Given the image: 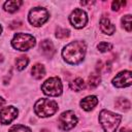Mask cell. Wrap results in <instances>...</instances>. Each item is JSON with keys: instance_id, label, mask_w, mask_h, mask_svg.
I'll list each match as a JSON object with an SVG mask.
<instances>
[{"instance_id": "obj_1", "label": "cell", "mask_w": 132, "mask_h": 132, "mask_svg": "<svg viewBox=\"0 0 132 132\" xmlns=\"http://www.w3.org/2000/svg\"><path fill=\"white\" fill-rule=\"evenodd\" d=\"M86 51L87 46L84 41H72L64 47V50L62 51V56L67 63L76 65L84 60Z\"/></svg>"}, {"instance_id": "obj_2", "label": "cell", "mask_w": 132, "mask_h": 132, "mask_svg": "<svg viewBox=\"0 0 132 132\" xmlns=\"http://www.w3.org/2000/svg\"><path fill=\"white\" fill-rule=\"evenodd\" d=\"M122 117L109 110L103 109L99 113V122L105 132H116L121 123Z\"/></svg>"}, {"instance_id": "obj_3", "label": "cell", "mask_w": 132, "mask_h": 132, "mask_svg": "<svg viewBox=\"0 0 132 132\" xmlns=\"http://www.w3.org/2000/svg\"><path fill=\"white\" fill-rule=\"evenodd\" d=\"M58 110V103L50 99H39L34 105V111L38 117L46 118L51 117Z\"/></svg>"}, {"instance_id": "obj_4", "label": "cell", "mask_w": 132, "mask_h": 132, "mask_svg": "<svg viewBox=\"0 0 132 132\" xmlns=\"http://www.w3.org/2000/svg\"><path fill=\"white\" fill-rule=\"evenodd\" d=\"M35 43H36L35 37L27 33H16L11 40L12 46L21 52L29 51L35 45Z\"/></svg>"}, {"instance_id": "obj_5", "label": "cell", "mask_w": 132, "mask_h": 132, "mask_svg": "<svg viewBox=\"0 0 132 132\" xmlns=\"http://www.w3.org/2000/svg\"><path fill=\"white\" fill-rule=\"evenodd\" d=\"M41 90L47 96H53V97L60 96L62 94V90H63L61 79L59 77H56V76L46 79L42 84Z\"/></svg>"}, {"instance_id": "obj_6", "label": "cell", "mask_w": 132, "mask_h": 132, "mask_svg": "<svg viewBox=\"0 0 132 132\" xmlns=\"http://www.w3.org/2000/svg\"><path fill=\"white\" fill-rule=\"evenodd\" d=\"M50 18L48 11L43 7H34L30 10L28 19L31 25L35 27H40L43 25Z\"/></svg>"}, {"instance_id": "obj_7", "label": "cell", "mask_w": 132, "mask_h": 132, "mask_svg": "<svg viewBox=\"0 0 132 132\" xmlns=\"http://www.w3.org/2000/svg\"><path fill=\"white\" fill-rule=\"evenodd\" d=\"M76 123H77V117L72 110H67V111L62 112L58 119L59 128L64 131H68L74 128Z\"/></svg>"}, {"instance_id": "obj_8", "label": "cell", "mask_w": 132, "mask_h": 132, "mask_svg": "<svg viewBox=\"0 0 132 132\" xmlns=\"http://www.w3.org/2000/svg\"><path fill=\"white\" fill-rule=\"evenodd\" d=\"M69 21H70L71 25L74 28L80 29V28H82V27L86 26V24L88 22V16H87V13L82 9L75 8L71 12V14L69 16Z\"/></svg>"}, {"instance_id": "obj_9", "label": "cell", "mask_w": 132, "mask_h": 132, "mask_svg": "<svg viewBox=\"0 0 132 132\" xmlns=\"http://www.w3.org/2000/svg\"><path fill=\"white\" fill-rule=\"evenodd\" d=\"M131 84H132V77H131V71L129 70L121 71L112 79V85L116 86L117 88L129 87L131 86Z\"/></svg>"}, {"instance_id": "obj_10", "label": "cell", "mask_w": 132, "mask_h": 132, "mask_svg": "<svg viewBox=\"0 0 132 132\" xmlns=\"http://www.w3.org/2000/svg\"><path fill=\"white\" fill-rule=\"evenodd\" d=\"M18 117V109L13 106H7L0 110V123L3 125L10 124Z\"/></svg>"}, {"instance_id": "obj_11", "label": "cell", "mask_w": 132, "mask_h": 132, "mask_svg": "<svg viewBox=\"0 0 132 132\" xmlns=\"http://www.w3.org/2000/svg\"><path fill=\"white\" fill-rule=\"evenodd\" d=\"M39 47H40V51H41L42 55L47 57V58H52L55 54V46H54L53 42L48 39L42 40L39 44Z\"/></svg>"}, {"instance_id": "obj_12", "label": "cell", "mask_w": 132, "mask_h": 132, "mask_svg": "<svg viewBox=\"0 0 132 132\" xmlns=\"http://www.w3.org/2000/svg\"><path fill=\"white\" fill-rule=\"evenodd\" d=\"M97 103H98V98L96 96L92 95V96H87L86 98L81 99L80 106H81V108L84 110L90 111V110H92L97 105Z\"/></svg>"}, {"instance_id": "obj_13", "label": "cell", "mask_w": 132, "mask_h": 132, "mask_svg": "<svg viewBox=\"0 0 132 132\" xmlns=\"http://www.w3.org/2000/svg\"><path fill=\"white\" fill-rule=\"evenodd\" d=\"M100 29L103 33L108 34V35H111L116 31V27L113 26V24H111L110 21L104 16L101 18V20H100Z\"/></svg>"}, {"instance_id": "obj_14", "label": "cell", "mask_w": 132, "mask_h": 132, "mask_svg": "<svg viewBox=\"0 0 132 132\" xmlns=\"http://www.w3.org/2000/svg\"><path fill=\"white\" fill-rule=\"evenodd\" d=\"M22 4H23V1H21V0H10V1H6L4 3L3 8L5 11L14 12L21 7Z\"/></svg>"}, {"instance_id": "obj_15", "label": "cell", "mask_w": 132, "mask_h": 132, "mask_svg": "<svg viewBox=\"0 0 132 132\" xmlns=\"http://www.w3.org/2000/svg\"><path fill=\"white\" fill-rule=\"evenodd\" d=\"M31 73H32V76L36 79H40L42 78L44 75H45V69H44V66L41 65V64H35L32 69H31Z\"/></svg>"}, {"instance_id": "obj_16", "label": "cell", "mask_w": 132, "mask_h": 132, "mask_svg": "<svg viewBox=\"0 0 132 132\" xmlns=\"http://www.w3.org/2000/svg\"><path fill=\"white\" fill-rule=\"evenodd\" d=\"M96 70H97V73L98 74L110 72V70H111V64H110L109 61H106V62L99 61L97 63V66H96Z\"/></svg>"}, {"instance_id": "obj_17", "label": "cell", "mask_w": 132, "mask_h": 132, "mask_svg": "<svg viewBox=\"0 0 132 132\" xmlns=\"http://www.w3.org/2000/svg\"><path fill=\"white\" fill-rule=\"evenodd\" d=\"M100 81H101V77H100V75L98 73H91L89 75V77H88L89 87L92 88V89L98 87L99 84H100Z\"/></svg>"}, {"instance_id": "obj_18", "label": "cell", "mask_w": 132, "mask_h": 132, "mask_svg": "<svg viewBox=\"0 0 132 132\" xmlns=\"http://www.w3.org/2000/svg\"><path fill=\"white\" fill-rule=\"evenodd\" d=\"M69 87H70L71 90L78 92V91H81V90L85 88V81H84L82 78L77 77V78H75L74 80H72V81L69 84Z\"/></svg>"}, {"instance_id": "obj_19", "label": "cell", "mask_w": 132, "mask_h": 132, "mask_svg": "<svg viewBox=\"0 0 132 132\" xmlns=\"http://www.w3.org/2000/svg\"><path fill=\"white\" fill-rule=\"evenodd\" d=\"M116 106L121 109V110H129L130 107H131V103L128 99L126 98H119L117 101H116Z\"/></svg>"}, {"instance_id": "obj_20", "label": "cell", "mask_w": 132, "mask_h": 132, "mask_svg": "<svg viewBox=\"0 0 132 132\" xmlns=\"http://www.w3.org/2000/svg\"><path fill=\"white\" fill-rule=\"evenodd\" d=\"M28 63H29V58L27 56H21L18 59H15V67L20 71L25 69L27 67Z\"/></svg>"}, {"instance_id": "obj_21", "label": "cell", "mask_w": 132, "mask_h": 132, "mask_svg": "<svg viewBox=\"0 0 132 132\" xmlns=\"http://www.w3.org/2000/svg\"><path fill=\"white\" fill-rule=\"evenodd\" d=\"M122 25H123V28L128 31V32H131L132 30V25H131V15L130 14H127V15H124L122 18Z\"/></svg>"}, {"instance_id": "obj_22", "label": "cell", "mask_w": 132, "mask_h": 132, "mask_svg": "<svg viewBox=\"0 0 132 132\" xmlns=\"http://www.w3.org/2000/svg\"><path fill=\"white\" fill-rule=\"evenodd\" d=\"M70 35V31L68 29H64V28H57L56 30V37L60 38V39H64L67 38Z\"/></svg>"}, {"instance_id": "obj_23", "label": "cell", "mask_w": 132, "mask_h": 132, "mask_svg": "<svg viewBox=\"0 0 132 132\" xmlns=\"http://www.w3.org/2000/svg\"><path fill=\"white\" fill-rule=\"evenodd\" d=\"M97 48H98L101 53H105V52H108V51H110V50L112 48V44L109 43V42L103 41V42H100V43L97 45Z\"/></svg>"}, {"instance_id": "obj_24", "label": "cell", "mask_w": 132, "mask_h": 132, "mask_svg": "<svg viewBox=\"0 0 132 132\" xmlns=\"http://www.w3.org/2000/svg\"><path fill=\"white\" fill-rule=\"evenodd\" d=\"M8 132H31V129L23 125H15L11 127Z\"/></svg>"}, {"instance_id": "obj_25", "label": "cell", "mask_w": 132, "mask_h": 132, "mask_svg": "<svg viewBox=\"0 0 132 132\" xmlns=\"http://www.w3.org/2000/svg\"><path fill=\"white\" fill-rule=\"evenodd\" d=\"M126 5V1H113L111 3V8L112 10H120L122 6H125Z\"/></svg>"}, {"instance_id": "obj_26", "label": "cell", "mask_w": 132, "mask_h": 132, "mask_svg": "<svg viewBox=\"0 0 132 132\" xmlns=\"http://www.w3.org/2000/svg\"><path fill=\"white\" fill-rule=\"evenodd\" d=\"M21 25H22V23H21L20 21H14V22H12V23H11V25H10V28H11V29L20 28V27H21Z\"/></svg>"}, {"instance_id": "obj_27", "label": "cell", "mask_w": 132, "mask_h": 132, "mask_svg": "<svg viewBox=\"0 0 132 132\" xmlns=\"http://www.w3.org/2000/svg\"><path fill=\"white\" fill-rule=\"evenodd\" d=\"M120 132H131V129H129V128H122L121 130H120Z\"/></svg>"}, {"instance_id": "obj_28", "label": "cell", "mask_w": 132, "mask_h": 132, "mask_svg": "<svg viewBox=\"0 0 132 132\" xmlns=\"http://www.w3.org/2000/svg\"><path fill=\"white\" fill-rule=\"evenodd\" d=\"M4 103H5V100H4L3 98H1V97H0V107H1V106H2Z\"/></svg>"}, {"instance_id": "obj_29", "label": "cell", "mask_w": 132, "mask_h": 132, "mask_svg": "<svg viewBox=\"0 0 132 132\" xmlns=\"http://www.w3.org/2000/svg\"><path fill=\"white\" fill-rule=\"evenodd\" d=\"M2 61H3V56L0 55V62H2Z\"/></svg>"}, {"instance_id": "obj_30", "label": "cell", "mask_w": 132, "mask_h": 132, "mask_svg": "<svg viewBox=\"0 0 132 132\" xmlns=\"http://www.w3.org/2000/svg\"><path fill=\"white\" fill-rule=\"evenodd\" d=\"M41 132H48V131H47V130H45V129H44V130H42V131H41Z\"/></svg>"}, {"instance_id": "obj_31", "label": "cell", "mask_w": 132, "mask_h": 132, "mask_svg": "<svg viewBox=\"0 0 132 132\" xmlns=\"http://www.w3.org/2000/svg\"><path fill=\"white\" fill-rule=\"evenodd\" d=\"M1 32H2V27L0 26V34H1Z\"/></svg>"}]
</instances>
